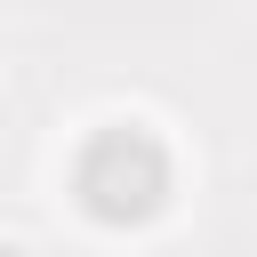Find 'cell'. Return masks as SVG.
I'll return each instance as SVG.
<instances>
[{"label":"cell","instance_id":"6da1fadb","mask_svg":"<svg viewBox=\"0 0 257 257\" xmlns=\"http://www.w3.org/2000/svg\"><path fill=\"white\" fill-rule=\"evenodd\" d=\"M169 185H177L169 145H161L145 120L96 128V137L80 145V161H72V201H80L96 225H153V217L169 209Z\"/></svg>","mask_w":257,"mask_h":257}]
</instances>
